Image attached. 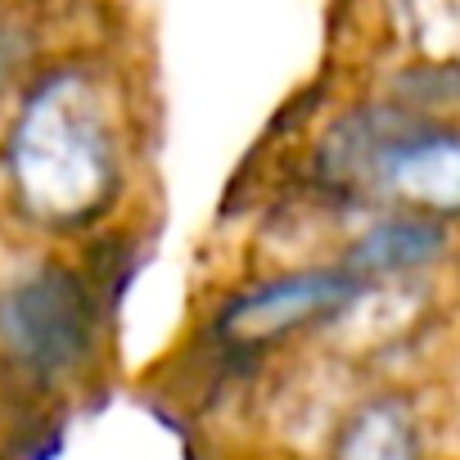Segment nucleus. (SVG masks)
Returning a JSON list of instances; mask_svg holds the SVG:
<instances>
[{
	"instance_id": "1",
	"label": "nucleus",
	"mask_w": 460,
	"mask_h": 460,
	"mask_svg": "<svg viewBox=\"0 0 460 460\" xmlns=\"http://www.w3.org/2000/svg\"><path fill=\"white\" fill-rule=\"evenodd\" d=\"M127 181V136L113 82L64 59L28 73L0 127V199L46 235H77L109 217Z\"/></svg>"
},
{
	"instance_id": "6",
	"label": "nucleus",
	"mask_w": 460,
	"mask_h": 460,
	"mask_svg": "<svg viewBox=\"0 0 460 460\" xmlns=\"http://www.w3.org/2000/svg\"><path fill=\"white\" fill-rule=\"evenodd\" d=\"M330 460H424V433L415 411L393 393L366 397L334 433Z\"/></svg>"
},
{
	"instance_id": "2",
	"label": "nucleus",
	"mask_w": 460,
	"mask_h": 460,
	"mask_svg": "<svg viewBox=\"0 0 460 460\" xmlns=\"http://www.w3.org/2000/svg\"><path fill=\"white\" fill-rule=\"evenodd\" d=\"M104 339V298L95 280L41 258L0 285V361L37 388H59L95 366Z\"/></svg>"
},
{
	"instance_id": "4",
	"label": "nucleus",
	"mask_w": 460,
	"mask_h": 460,
	"mask_svg": "<svg viewBox=\"0 0 460 460\" xmlns=\"http://www.w3.org/2000/svg\"><path fill=\"white\" fill-rule=\"evenodd\" d=\"M366 194L406 212L456 221L460 217V127L438 122L415 104H393L379 149L370 158Z\"/></svg>"
},
{
	"instance_id": "3",
	"label": "nucleus",
	"mask_w": 460,
	"mask_h": 460,
	"mask_svg": "<svg viewBox=\"0 0 460 460\" xmlns=\"http://www.w3.org/2000/svg\"><path fill=\"white\" fill-rule=\"evenodd\" d=\"M366 289L370 280H361L348 262L280 271L226 298L212 316V339L230 352H267L316 325L343 321L366 298Z\"/></svg>"
},
{
	"instance_id": "5",
	"label": "nucleus",
	"mask_w": 460,
	"mask_h": 460,
	"mask_svg": "<svg viewBox=\"0 0 460 460\" xmlns=\"http://www.w3.org/2000/svg\"><path fill=\"white\" fill-rule=\"evenodd\" d=\"M451 230L447 221L429 217V212H406V208H388L379 221H370L361 235L348 244L343 262L379 285V280H406L415 271H429L447 258Z\"/></svg>"
},
{
	"instance_id": "7",
	"label": "nucleus",
	"mask_w": 460,
	"mask_h": 460,
	"mask_svg": "<svg viewBox=\"0 0 460 460\" xmlns=\"http://www.w3.org/2000/svg\"><path fill=\"white\" fill-rule=\"evenodd\" d=\"M23 64H28V41H23V28H19L10 14H0V100H5V95L19 86Z\"/></svg>"
}]
</instances>
